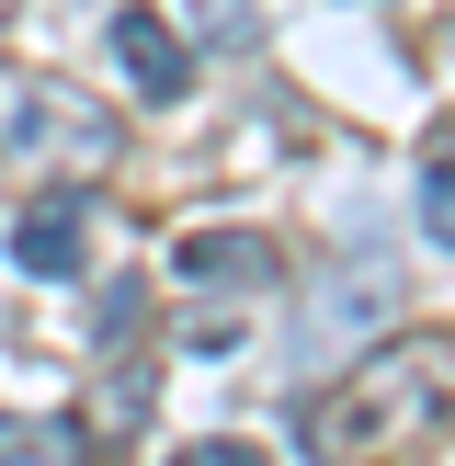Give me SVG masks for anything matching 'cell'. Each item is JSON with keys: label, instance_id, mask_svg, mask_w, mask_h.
<instances>
[{"label": "cell", "instance_id": "cell-1", "mask_svg": "<svg viewBox=\"0 0 455 466\" xmlns=\"http://www.w3.org/2000/svg\"><path fill=\"white\" fill-rule=\"evenodd\" d=\"M455 421V330L432 341H387L341 376V399L308 410V444L330 455H364V444H399V432H444Z\"/></svg>", "mask_w": 455, "mask_h": 466}, {"label": "cell", "instance_id": "cell-2", "mask_svg": "<svg viewBox=\"0 0 455 466\" xmlns=\"http://www.w3.org/2000/svg\"><path fill=\"white\" fill-rule=\"evenodd\" d=\"M80 239H91V194L68 182V194L23 205V228H12V262H23V273H46V285H68V273H80Z\"/></svg>", "mask_w": 455, "mask_h": 466}, {"label": "cell", "instance_id": "cell-3", "mask_svg": "<svg viewBox=\"0 0 455 466\" xmlns=\"http://www.w3.org/2000/svg\"><path fill=\"white\" fill-rule=\"evenodd\" d=\"M182 285H205V296H262L273 285V239H262V228H194V239H182Z\"/></svg>", "mask_w": 455, "mask_h": 466}, {"label": "cell", "instance_id": "cell-4", "mask_svg": "<svg viewBox=\"0 0 455 466\" xmlns=\"http://www.w3.org/2000/svg\"><path fill=\"white\" fill-rule=\"evenodd\" d=\"M114 57H126L136 103H182V80H194V57H182V35L159 12H114Z\"/></svg>", "mask_w": 455, "mask_h": 466}, {"label": "cell", "instance_id": "cell-5", "mask_svg": "<svg viewBox=\"0 0 455 466\" xmlns=\"http://www.w3.org/2000/svg\"><path fill=\"white\" fill-rule=\"evenodd\" d=\"M136 421H148V364H114L91 387V410H80V444H126Z\"/></svg>", "mask_w": 455, "mask_h": 466}, {"label": "cell", "instance_id": "cell-6", "mask_svg": "<svg viewBox=\"0 0 455 466\" xmlns=\"http://www.w3.org/2000/svg\"><path fill=\"white\" fill-rule=\"evenodd\" d=\"M0 455H80V410H68V421H0Z\"/></svg>", "mask_w": 455, "mask_h": 466}, {"label": "cell", "instance_id": "cell-7", "mask_svg": "<svg viewBox=\"0 0 455 466\" xmlns=\"http://www.w3.org/2000/svg\"><path fill=\"white\" fill-rule=\"evenodd\" d=\"M194 35L205 46H250L262 35V0H194Z\"/></svg>", "mask_w": 455, "mask_h": 466}, {"label": "cell", "instance_id": "cell-8", "mask_svg": "<svg viewBox=\"0 0 455 466\" xmlns=\"http://www.w3.org/2000/svg\"><path fill=\"white\" fill-rule=\"evenodd\" d=\"M421 228L455 250V159H432V171H421Z\"/></svg>", "mask_w": 455, "mask_h": 466}, {"label": "cell", "instance_id": "cell-9", "mask_svg": "<svg viewBox=\"0 0 455 466\" xmlns=\"http://www.w3.org/2000/svg\"><path fill=\"white\" fill-rule=\"evenodd\" d=\"M126 330H148V285H103V341H126Z\"/></svg>", "mask_w": 455, "mask_h": 466}]
</instances>
